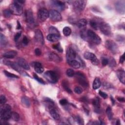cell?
I'll return each instance as SVG.
<instances>
[{
	"mask_svg": "<svg viewBox=\"0 0 125 125\" xmlns=\"http://www.w3.org/2000/svg\"><path fill=\"white\" fill-rule=\"evenodd\" d=\"M35 53L36 56H40L41 55V51L39 49H35Z\"/></svg>",
	"mask_w": 125,
	"mask_h": 125,
	"instance_id": "f907efd6",
	"label": "cell"
},
{
	"mask_svg": "<svg viewBox=\"0 0 125 125\" xmlns=\"http://www.w3.org/2000/svg\"><path fill=\"white\" fill-rule=\"evenodd\" d=\"M17 55V52L15 50H10L5 53L3 57L7 59H11L14 58Z\"/></svg>",
	"mask_w": 125,
	"mask_h": 125,
	"instance_id": "7402d4cb",
	"label": "cell"
},
{
	"mask_svg": "<svg viewBox=\"0 0 125 125\" xmlns=\"http://www.w3.org/2000/svg\"><path fill=\"white\" fill-rule=\"evenodd\" d=\"M68 103V101L65 99H62L60 101V104L62 106H66L67 105Z\"/></svg>",
	"mask_w": 125,
	"mask_h": 125,
	"instance_id": "7dc6e473",
	"label": "cell"
},
{
	"mask_svg": "<svg viewBox=\"0 0 125 125\" xmlns=\"http://www.w3.org/2000/svg\"><path fill=\"white\" fill-rule=\"evenodd\" d=\"M116 125H120V121L119 120H117L116 121Z\"/></svg>",
	"mask_w": 125,
	"mask_h": 125,
	"instance_id": "680465c9",
	"label": "cell"
},
{
	"mask_svg": "<svg viewBox=\"0 0 125 125\" xmlns=\"http://www.w3.org/2000/svg\"><path fill=\"white\" fill-rule=\"evenodd\" d=\"M99 95L102 97H103L104 99H106L108 98V95L106 93L104 92L103 91H99Z\"/></svg>",
	"mask_w": 125,
	"mask_h": 125,
	"instance_id": "bcb514c9",
	"label": "cell"
},
{
	"mask_svg": "<svg viewBox=\"0 0 125 125\" xmlns=\"http://www.w3.org/2000/svg\"><path fill=\"white\" fill-rule=\"evenodd\" d=\"M66 56L68 62L74 60L76 56V51L72 48L69 47L67 50Z\"/></svg>",
	"mask_w": 125,
	"mask_h": 125,
	"instance_id": "7c38bea8",
	"label": "cell"
},
{
	"mask_svg": "<svg viewBox=\"0 0 125 125\" xmlns=\"http://www.w3.org/2000/svg\"><path fill=\"white\" fill-rule=\"evenodd\" d=\"M26 21L29 25H33L34 24V18L33 14L31 9L28 10L26 12Z\"/></svg>",
	"mask_w": 125,
	"mask_h": 125,
	"instance_id": "4fadbf2b",
	"label": "cell"
},
{
	"mask_svg": "<svg viewBox=\"0 0 125 125\" xmlns=\"http://www.w3.org/2000/svg\"><path fill=\"white\" fill-rule=\"evenodd\" d=\"M51 3L53 6L56 7L58 9L62 10L65 8V4L60 1H52Z\"/></svg>",
	"mask_w": 125,
	"mask_h": 125,
	"instance_id": "e0dca14e",
	"label": "cell"
},
{
	"mask_svg": "<svg viewBox=\"0 0 125 125\" xmlns=\"http://www.w3.org/2000/svg\"><path fill=\"white\" fill-rule=\"evenodd\" d=\"M17 64L23 69H26V70H29L30 69L29 66L27 61L23 59V58H19L17 61Z\"/></svg>",
	"mask_w": 125,
	"mask_h": 125,
	"instance_id": "2e32d148",
	"label": "cell"
},
{
	"mask_svg": "<svg viewBox=\"0 0 125 125\" xmlns=\"http://www.w3.org/2000/svg\"><path fill=\"white\" fill-rule=\"evenodd\" d=\"M17 23H18V25H17V29H20V28H21V25H20V23L18 22V21H17Z\"/></svg>",
	"mask_w": 125,
	"mask_h": 125,
	"instance_id": "9f6ffc18",
	"label": "cell"
},
{
	"mask_svg": "<svg viewBox=\"0 0 125 125\" xmlns=\"http://www.w3.org/2000/svg\"><path fill=\"white\" fill-rule=\"evenodd\" d=\"M75 120L77 123L79 125H84V121L79 116H76L75 117Z\"/></svg>",
	"mask_w": 125,
	"mask_h": 125,
	"instance_id": "60d3db41",
	"label": "cell"
},
{
	"mask_svg": "<svg viewBox=\"0 0 125 125\" xmlns=\"http://www.w3.org/2000/svg\"><path fill=\"white\" fill-rule=\"evenodd\" d=\"M46 79L51 83H56L58 80V77L56 73L53 71H48L44 74Z\"/></svg>",
	"mask_w": 125,
	"mask_h": 125,
	"instance_id": "277c9868",
	"label": "cell"
},
{
	"mask_svg": "<svg viewBox=\"0 0 125 125\" xmlns=\"http://www.w3.org/2000/svg\"><path fill=\"white\" fill-rule=\"evenodd\" d=\"M33 77H34V78L35 79H36L38 82H39L40 83H41V84H45V82L44 81V80L42 79L41 78L39 77L36 74H35V73L33 74Z\"/></svg>",
	"mask_w": 125,
	"mask_h": 125,
	"instance_id": "b9f144b4",
	"label": "cell"
},
{
	"mask_svg": "<svg viewBox=\"0 0 125 125\" xmlns=\"http://www.w3.org/2000/svg\"><path fill=\"white\" fill-rule=\"evenodd\" d=\"M50 19L54 22H58L62 20V16L61 14L56 10H51L49 12Z\"/></svg>",
	"mask_w": 125,
	"mask_h": 125,
	"instance_id": "30bf717a",
	"label": "cell"
},
{
	"mask_svg": "<svg viewBox=\"0 0 125 125\" xmlns=\"http://www.w3.org/2000/svg\"><path fill=\"white\" fill-rule=\"evenodd\" d=\"M35 38L38 43L41 45L44 44V38L42 31L39 29H37L35 32Z\"/></svg>",
	"mask_w": 125,
	"mask_h": 125,
	"instance_id": "5bb4252c",
	"label": "cell"
},
{
	"mask_svg": "<svg viewBox=\"0 0 125 125\" xmlns=\"http://www.w3.org/2000/svg\"><path fill=\"white\" fill-rule=\"evenodd\" d=\"M92 104L95 108V111L97 113H99L100 111V103L99 99L98 98H95L93 99Z\"/></svg>",
	"mask_w": 125,
	"mask_h": 125,
	"instance_id": "ffe728a7",
	"label": "cell"
},
{
	"mask_svg": "<svg viewBox=\"0 0 125 125\" xmlns=\"http://www.w3.org/2000/svg\"><path fill=\"white\" fill-rule=\"evenodd\" d=\"M106 113L109 120H111L113 118V113L111 107H108L106 110Z\"/></svg>",
	"mask_w": 125,
	"mask_h": 125,
	"instance_id": "1f68e13d",
	"label": "cell"
},
{
	"mask_svg": "<svg viewBox=\"0 0 125 125\" xmlns=\"http://www.w3.org/2000/svg\"><path fill=\"white\" fill-rule=\"evenodd\" d=\"M47 38L48 41L51 42H55L59 40L60 35L54 34H49L48 35Z\"/></svg>",
	"mask_w": 125,
	"mask_h": 125,
	"instance_id": "603a6c76",
	"label": "cell"
},
{
	"mask_svg": "<svg viewBox=\"0 0 125 125\" xmlns=\"http://www.w3.org/2000/svg\"><path fill=\"white\" fill-rule=\"evenodd\" d=\"M29 43V40L27 37L25 36L23 39V43L25 45H27Z\"/></svg>",
	"mask_w": 125,
	"mask_h": 125,
	"instance_id": "c3c4849f",
	"label": "cell"
},
{
	"mask_svg": "<svg viewBox=\"0 0 125 125\" xmlns=\"http://www.w3.org/2000/svg\"><path fill=\"white\" fill-rule=\"evenodd\" d=\"M109 62V60L107 59V58H103L102 59V65L104 66H107Z\"/></svg>",
	"mask_w": 125,
	"mask_h": 125,
	"instance_id": "f6af8a7d",
	"label": "cell"
},
{
	"mask_svg": "<svg viewBox=\"0 0 125 125\" xmlns=\"http://www.w3.org/2000/svg\"><path fill=\"white\" fill-rule=\"evenodd\" d=\"M7 38L2 34H1L0 35V43H1V46H5L7 44Z\"/></svg>",
	"mask_w": 125,
	"mask_h": 125,
	"instance_id": "f546056e",
	"label": "cell"
},
{
	"mask_svg": "<svg viewBox=\"0 0 125 125\" xmlns=\"http://www.w3.org/2000/svg\"><path fill=\"white\" fill-rule=\"evenodd\" d=\"M34 67L35 70L38 73H42L44 70L42 65L39 62H35L34 63Z\"/></svg>",
	"mask_w": 125,
	"mask_h": 125,
	"instance_id": "d6986e66",
	"label": "cell"
},
{
	"mask_svg": "<svg viewBox=\"0 0 125 125\" xmlns=\"http://www.w3.org/2000/svg\"><path fill=\"white\" fill-rule=\"evenodd\" d=\"M62 87L64 88V89H65V90L66 91H67L68 93H69L70 94L72 93V91L70 89V88L69 87V85L67 81H62Z\"/></svg>",
	"mask_w": 125,
	"mask_h": 125,
	"instance_id": "83f0119b",
	"label": "cell"
},
{
	"mask_svg": "<svg viewBox=\"0 0 125 125\" xmlns=\"http://www.w3.org/2000/svg\"><path fill=\"white\" fill-rule=\"evenodd\" d=\"M3 14H4V16L7 18H8L9 17H11V15L12 14L11 11L10 10V9H6L3 12Z\"/></svg>",
	"mask_w": 125,
	"mask_h": 125,
	"instance_id": "d590c367",
	"label": "cell"
},
{
	"mask_svg": "<svg viewBox=\"0 0 125 125\" xmlns=\"http://www.w3.org/2000/svg\"><path fill=\"white\" fill-rule=\"evenodd\" d=\"M116 9L117 11L120 13H124L125 12V3L123 1L118 2L116 5Z\"/></svg>",
	"mask_w": 125,
	"mask_h": 125,
	"instance_id": "ac0fdd59",
	"label": "cell"
},
{
	"mask_svg": "<svg viewBox=\"0 0 125 125\" xmlns=\"http://www.w3.org/2000/svg\"><path fill=\"white\" fill-rule=\"evenodd\" d=\"M14 2L17 3L18 4L20 5L21 6H22V5H23L25 3V1H21V0H20V1H15Z\"/></svg>",
	"mask_w": 125,
	"mask_h": 125,
	"instance_id": "f5cc1de1",
	"label": "cell"
},
{
	"mask_svg": "<svg viewBox=\"0 0 125 125\" xmlns=\"http://www.w3.org/2000/svg\"><path fill=\"white\" fill-rule=\"evenodd\" d=\"M63 33L66 36H69L71 33V28L69 27H65L63 29Z\"/></svg>",
	"mask_w": 125,
	"mask_h": 125,
	"instance_id": "4dcf8cb0",
	"label": "cell"
},
{
	"mask_svg": "<svg viewBox=\"0 0 125 125\" xmlns=\"http://www.w3.org/2000/svg\"><path fill=\"white\" fill-rule=\"evenodd\" d=\"M49 57V59L54 62H59L61 61V58L57 55V54L54 53H50Z\"/></svg>",
	"mask_w": 125,
	"mask_h": 125,
	"instance_id": "4316f807",
	"label": "cell"
},
{
	"mask_svg": "<svg viewBox=\"0 0 125 125\" xmlns=\"http://www.w3.org/2000/svg\"><path fill=\"white\" fill-rule=\"evenodd\" d=\"M9 9L12 14L15 15H21L23 13L22 6L15 2L10 6Z\"/></svg>",
	"mask_w": 125,
	"mask_h": 125,
	"instance_id": "5b68a950",
	"label": "cell"
},
{
	"mask_svg": "<svg viewBox=\"0 0 125 125\" xmlns=\"http://www.w3.org/2000/svg\"><path fill=\"white\" fill-rule=\"evenodd\" d=\"M76 78L79 84L86 88L88 87V83L85 75L80 72H77L75 74Z\"/></svg>",
	"mask_w": 125,
	"mask_h": 125,
	"instance_id": "3957f363",
	"label": "cell"
},
{
	"mask_svg": "<svg viewBox=\"0 0 125 125\" xmlns=\"http://www.w3.org/2000/svg\"><path fill=\"white\" fill-rule=\"evenodd\" d=\"M111 101H112V104H114V103H115V101L113 99V98L112 97H111Z\"/></svg>",
	"mask_w": 125,
	"mask_h": 125,
	"instance_id": "6f0895ef",
	"label": "cell"
},
{
	"mask_svg": "<svg viewBox=\"0 0 125 125\" xmlns=\"http://www.w3.org/2000/svg\"><path fill=\"white\" fill-rule=\"evenodd\" d=\"M11 108L9 105L6 104L3 106L0 110V117L2 121H7L11 118L12 112Z\"/></svg>",
	"mask_w": 125,
	"mask_h": 125,
	"instance_id": "6da1fadb",
	"label": "cell"
},
{
	"mask_svg": "<svg viewBox=\"0 0 125 125\" xmlns=\"http://www.w3.org/2000/svg\"><path fill=\"white\" fill-rule=\"evenodd\" d=\"M101 85V82L99 78H96L93 81V85H92V88L93 90H95L99 89Z\"/></svg>",
	"mask_w": 125,
	"mask_h": 125,
	"instance_id": "d4e9b609",
	"label": "cell"
},
{
	"mask_svg": "<svg viewBox=\"0 0 125 125\" xmlns=\"http://www.w3.org/2000/svg\"><path fill=\"white\" fill-rule=\"evenodd\" d=\"M22 103L23 105L26 107V108H29L30 106V102L29 101V99L27 97H23L21 99Z\"/></svg>",
	"mask_w": 125,
	"mask_h": 125,
	"instance_id": "484cf974",
	"label": "cell"
},
{
	"mask_svg": "<svg viewBox=\"0 0 125 125\" xmlns=\"http://www.w3.org/2000/svg\"><path fill=\"white\" fill-rule=\"evenodd\" d=\"M53 48L54 49H57L60 52H62V51H63V49H62V47L59 43L56 44V45H54L53 46Z\"/></svg>",
	"mask_w": 125,
	"mask_h": 125,
	"instance_id": "74e56055",
	"label": "cell"
},
{
	"mask_svg": "<svg viewBox=\"0 0 125 125\" xmlns=\"http://www.w3.org/2000/svg\"><path fill=\"white\" fill-rule=\"evenodd\" d=\"M81 36L82 38L85 40H88V36H87V31L86 32L85 30H83L81 32Z\"/></svg>",
	"mask_w": 125,
	"mask_h": 125,
	"instance_id": "ab89813d",
	"label": "cell"
},
{
	"mask_svg": "<svg viewBox=\"0 0 125 125\" xmlns=\"http://www.w3.org/2000/svg\"><path fill=\"white\" fill-rule=\"evenodd\" d=\"M87 25V20L85 19H80L77 23V26L79 28H83L86 27Z\"/></svg>",
	"mask_w": 125,
	"mask_h": 125,
	"instance_id": "f1b7e54d",
	"label": "cell"
},
{
	"mask_svg": "<svg viewBox=\"0 0 125 125\" xmlns=\"http://www.w3.org/2000/svg\"><path fill=\"white\" fill-rule=\"evenodd\" d=\"M125 61V53L123 54V55L120 57V62L121 64H123Z\"/></svg>",
	"mask_w": 125,
	"mask_h": 125,
	"instance_id": "816d5d0a",
	"label": "cell"
},
{
	"mask_svg": "<svg viewBox=\"0 0 125 125\" xmlns=\"http://www.w3.org/2000/svg\"><path fill=\"white\" fill-rule=\"evenodd\" d=\"M99 28L101 31L106 36H110L111 32V26L106 23H101L99 25Z\"/></svg>",
	"mask_w": 125,
	"mask_h": 125,
	"instance_id": "8992f818",
	"label": "cell"
},
{
	"mask_svg": "<svg viewBox=\"0 0 125 125\" xmlns=\"http://www.w3.org/2000/svg\"><path fill=\"white\" fill-rule=\"evenodd\" d=\"M74 92L75 93H76L77 94H80L83 92V90L81 88H80L79 87H76L74 89Z\"/></svg>",
	"mask_w": 125,
	"mask_h": 125,
	"instance_id": "ee69618b",
	"label": "cell"
},
{
	"mask_svg": "<svg viewBox=\"0 0 125 125\" xmlns=\"http://www.w3.org/2000/svg\"><path fill=\"white\" fill-rule=\"evenodd\" d=\"M7 102V99L5 96L2 95L0 96V104H1V105H4Z\"/></svg>",
	"mask_w": 125,
	"mask_h": 125,
	"instance_id": "7bdbcfd3",
	"label": "cell"
},
{
	"mask_svg": "<svg viewBox=\"0 0 125 125\" xmlns=\"http://www.w3.org/2000/svg\"><path fill=\"white\" fill-rule=\"evenodd\" d=\"M11 118L16 122H18L20 119V116L17 112H12L11 113Z\"/></svg>",
	"mask_w": 125,
	"mask_h": 125,
	"instance_id": "d6a6232c",
	"label": "cell"
},
{
	"mask_svg": "<svg viewBox=\"0 0 125 125\" xmlns=\"http://www.w3.org/2000/svg\"><path fill=\"white\" fill-rule=\"evenodd\" d=\"M4 73H5V75L8 77H9L11 78H19V76H18L17 75H15L13 73H11L9 72H8L6 70L4 71Z\"/></svg>",
	"mask_w": 125,
	"mask_h": 125,
	"instance_id": "e575fe53",
	"label": "cell"
},
{
	"mask_svg": "<svg viewBox=\"0 0 125 125\" xmlns=\"http://www.w3.org/2000/svg\"><path fill=\"white\" fill-rule=\"evenodd\" d=\"M117 99L120 102H125V98L124 97H118Z\"/></svg>",
	"mask_w": 125,
	"mask_h": 125,
	"instance_id": "db71d44e",
	"label": "cell"
},
{
	"mask_svg": "<svg viewBox=\"0 0 125 125\" xmlns=\"http://www.w3.org/2000/svg\"><path fill=\"white\" fill-rule=\"evenodd\" d=\"M106 48L113 53H116L118 51V47L115 42L111 40H108L106 42Z\"/></svg>",
	"mask_w": 125,
	"mask_h": 125,
	"instance_id": "8fae6325",
	"label": "cell"
},
{
	"mask_svg": "<svg viewBox=\"0 0 125 125\" xmlns=\"http://www.w3.org/2000/svg\"><path fill=\"white\" fill-rule=\"evenodd\" d=\"M117 75L120 80V81L125 84V71L123 69L118 70L117 71Z\"/></svg>",
	"mask_w": 125,
	"mask_h": 125,
	"instance_id": "44dd1931",
	"label": "cell"
},
{
	"mask_svg": "<svg viewBox=\"0 0 125 125\" xmlns=\"http://www.w3.org/2000/svg\"><path fill=\"white\" fill-rule=\"evenodd\" d=\"M4 62L5 64L10 66L19 73H22L23 72L22 69H21V67L18 64H15L14 62L9 61H4Z\"/></svg>",
	"mask_w": 125,
	"mask_h": 125,
	"instance_id": "9a60e30c",
	"label": "cell"
},
{
	"mask_svg": "<svg viewBox=\"0 0 125 125\" xmlns=\"http://www.w3.org/2000/svg\"><path fill=\"white\" fill-rule=\"evenodd\" d=\"M49 16V12L45 8L40 9L38 12V19L42 22L46 21Z\"/></svg>",
	"mask_w": 125,
	"mask_h": 125,
	"instance_id": "52a82bcc",
	"label": "cell"
},
{
	"mask_svg": "<svg viewBox=\"0 0 125 125\" xmlns=\"http://www.w3.org/2000/svg\"><path fill=\"white\" fill-rule=\"evenodd\" d=\"M86 3L87 2L86 1H82V0L75 1L73 3L74 8L77 11L81 12L84 9Z\"/></svg>",
	"mask_w": 125,
	"mask_h": 125,
	"instance_id": "ba28073f",
	"label": "cell"
},
{
	"mask_svg": "<svg viewBox=\"0 0 125 125\" xmlns=\"http://www.w3.org/2000/svg\"><path fill=\"white\" fill-rule=\"evenodd\" d=\"M49 32L50 34H57V35H60V33H59V31L58 30V29L53 27H50V28L49 29Z\"/></svg>",
	"mask_w": 125,
	"mask_h": 125,
	"instance_id": "836d02e7",
	"label": "cell"
},
{
	"mask_svg": "<svg viewBox=\"0 0 125 125\" xmlns=\"http://www.w3.org/2000/svg\"><path fill=\"white\" fill-rule=\"evenodd\" d=\"M66 73H67V75L69 77H72L75 75V73H74V70L72 69H68L67 70Z\"/></svg>",
	"mask_w": 125,
	"mask_h": 125,
	"instance_id": "f35d334b",
	"label": "cell"
},
{
	"mask_svg": "<svg viewBox=\"0 0 125 125\" xmlns=\"http://www.w3.org/2000/svg\"><path fill=\"white\" fill-rule=\"evenodd\" d=\"M21 36V32H18L17 34H16V35H15L14 37V40L15 42H17L19 39L20 38Z\"/></svg>",
	"mask_w": 125,
	"mask_h": 125,
	"instance_id": "681fc988",
	"label": "cell"
},
{
	"mask_svg": "<svg viewBox=\"0 0 125 125\" xmlns=\"http://www.w3.org/2000/svg\"><path fill=\"white\" fill-rule=\"evenodd\" d=\"M69 64L72 67V68L76 69H79L81 67V64L79 62H78V61L74 59L72 60H71L70 61L68 62Z\"/></svg>",
	"mask_w": 125,
	"mask_h": 125,
	"instance_id": "cb8c5ba5",
	"label": "cell"
},
{
	"mask_svg": "<svg viewBox=\"0 0 125 125\" xmlns=\"http://www.w3.org/2000/svg\"><path fill=\"white\" fill-rule=\"evenodd\" d=\"M87 36L88 40H90V41H91L93 43L96 45H99L101 43V38L92 30H88L87 31Z\"/></svg>",
	"mask_w": 125,
	"mask_h": 125,
	"instance_id": "7a4b0ae2",
	"label": "cell"
},
{
	"mask_svg": "<svg viewBox=\"0 0 125 125\" xmlns=\"http://www.w3.org/2000/svg\"><path fill=\"white\" fill-rule=\"evenodd\" d=\"M84 56L85 59L90 60L93 65H98L99 64V61L94 54L91 52H86L85 53Z\"/></svg>",
	"mask_w": 125,
	"mask_h": 125,
	"instance_id": "9c48e42d",
	"label": "cell"
},
{
	"mask_svg": "<svg viewBox=\"0 0 125 125\" xmlns=\"http://www.w3.org/2000/svg\"><path fill=\"white\" fill-rule=\"evenodd\" d=\"M82 101L83 102H87L88 101L87 99L86 98V97H83V98H82Z\"/></svg>",
	"mask_w": 125,
	"mask_h": 125,
	"instance_id": "11a10c76",
	"label": "cell"
},
{
	"mask_svg": "<svg viewBox=\"0 0 125 125\" xmlns=\"http://www.w3.org/2000/svg\"><path fill=\"white\" fill-rule=\"evenodd\" d=\"M90 25L91 27L95 29H97L98 27V24L95 20H91L90 22Z\"/></svg>",
	"mask_w": 125,
	"mask_h": 125,
	"instance_id": "8d00e7d4",
	"label": "cell"
}]
</instances>
